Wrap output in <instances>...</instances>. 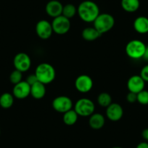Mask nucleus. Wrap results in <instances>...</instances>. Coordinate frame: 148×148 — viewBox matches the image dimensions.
I'll return each instance as SVG.
<instances>
[{"label": "nucleus", "mask_w": 148, "mask_h": 148, "mask_svg": "<svg viewBox=\"0 0 148 148\" xmlns=\"http://www.w3.org/2000/svg\"><path fill=\"white\" fill-rule=\"evenodd\" d=\"M142 58H143L145 61H147L148 62V46H146V49H145V54H144Z\"/></svg>", "instance_id": "obj_31"}, {"label": "nucleus", "mask_w": 148, "mask_h": 148, "mask_svg": "<svg viewBox=\"0 0 148 148\" xmlns=\"http://www.w3.org/2000/svg\"><path fill=\"white\" fill-rule=\"evenodd\" d=\"M75 87L81 93H87L93 87V80L86 74H82L76 78Z\"/></svg>", "instance_id": "obj_9"}, {"label": "nucleus", "mask_w": 148, "mask_h": 148, "mask_svg": "<svg viewBox=\"0 0 148 148\" xmlns=\"http://www.w3.org/2000/svg\"><path fill=\"white\" fill-rule=\"evenodd\" d=\"M126 100L129 103H134L135 102L137 101V94L129 92L126 95Z\"/></svg>", "instance_id": "obj_27"}, {"label": "nucleus", "mask_w": 148, "mask_h": 148, "mask_svg": "<svg viewBox=\"0 0 148 148\" xmlns=\"http://www.w3.org/2000/svg\"><path fill=\"white\" fill-rule=\"evenodd\" d=\"M36 33L42 39H48L53 33L52 23L46 20L39 21L36 25Z\"/></svg>", "instance_id": "obj_10"}, {"label": "nucleus", "mask_w": 148, "mask_h": 148, "mask_svg": "<svg viewBox=\"0 0 148 148\" xmlns=\"http://www.w3.org/2000/svg\"><path fill=\"white\" fill-rule=\"evenodd\" d=\"M102 34L95 28V27H88L84 28L82 31V37L84 40L87 42H93L99 39Z\"/></svg>", "instance_id": "obj_18"}, {"label": "nucleus", "mask_w": 148, "mask_h": 148, "mask_svg": "<svg viewBox=\"0 0 148 148\" xmlns=\"http://www.w3.org/2000/svg\"><path fill=\"white\" fill-rule=\"evenodd\" d=\"M76 13H77V8L72 4H67L65 6H63L62 15L65 18L71 19L73 18L76 15Z\"/></svg>", "instance_id": "obj_22"}, {"label": "nucleus", "mask_w": 148, "mask_h": 148, "mask_svg": "<svg viewBox=\"0 0 148 148\" xmlns=\"http://www.w3.org/2000/svg\"><path fill=\"white\" fill-rule=\"evenodd\" d=\"M145 82L140 76L134 75L129 78L127 82V87L129 92L138 94L145 89Z\"/></svg>", "instance_id": "obj_13"}, {"label": "nucleus", "mask_w": 148, "mask_h": 148, "mask_svg": "<svg viewBox=\"0 0 148 148\" xmlns=\"http://www.w3.org/2000/svg\"><path fill=\"white\" fill-rule=\"evenodd\" d=\"M13 65L16 70L21 72H26L30 69L31 65V58L25 52H20L15 56Z\"/></svg>", "instance_id": "obj_7"}, {"label": "nucleus", "mask_w": 148, "mask_h": 148, "mask_svg": "<svg viewBox=\"0 0 148 148\" xmlns=\"http://www.w3.org/2000/svg\"><path fill=\"white\" fill-rule=\"evenodd\" d=\"M112 148H123L121 147H112Z\"/></svg>", "instance_id": "obj_32"}, {"label": "nucleus", "mask_w": 148, "mask_h": 148, "mask_svg": "<svg viewBox=\"0 0 148 148\" xmlns=\"http://www.w3.org/2000/svg\"><path fill=\"white\" fill-rule=\"evenodd\" d=\"M46 95L45 84L38 82L31 86V95L36 99H41L45 97Z\"/></svg>", "instance_id": "obj_17"}, {"label": "nucleus", "mask_w": 148, "mask_h": 148, "mask_svg": "<svg viewBox=\"0 0 148 148\" xmlns=\"http://www.w3.org/2000/svg\"><path fill=\"white\" fill-rule=\"evenodd\" d=\"M22 79L23 73L16 69H15V71H12V72L11 73L10 76V81L11 83L13 84L14 85L17 84L22 82Z\"/></svg>", "instance_id": "obj_24"}, {"label": "nucleus", "mask_w": 148, "mask_h": 148, "mask_svg": "<svg viewBox=\"0 0 148 148\" xmlns=\"http://www.w3.org/2000/svg\"><path fill=\"white\" fill-rule=\"evenodd\" d=\"M95 103L87 98H82L79 99L74 105V110L79 116L89 117L95 112Z\"/></svg>", "instance_id": "obj_5"}, {"label": "nucleus", "mask_w": 148, "mask_h": 148, "mask_svg": "<svg viewBox=\"0 0 148 148\" xmlns=\"http://www.w3.org/2000/svg\"><path fill=\"white\" fill-rule=\"evenodd\" d=\"M142 137L146 140V142H148V128L147 129H145V130L142 132Z\"/></svg>", "instance_id": "obj_30"}, {"label": "nucleus", "mask_w": 148, "mask_h": 148, "mask_svg": "<svg viewBox=\"0 0 148 148\" xmlns=\"http://www.w3.org/2000/svg\"><path fill=\"white\" fill-rule=\"evenodd\" d=\"M146 46L142 41L133 39L126 45V53L128 57L133 60L141 59L145 54Z\"/></svg>", "instance_id": "obj_4"}, {"label": "nucleus", "mask_w": 148, "mask_h": 148, "mask_svg": "<svg viewBox=\"0 0 148 148\" xmlns=\"http://www.w3.org/2000/svg\"><path fill=\"white\" fill-rule=\"evenodd\" d=\"M137 102L143 105H148V91L143 89L137 94Z\"/></svg>", "instance_id": "obj_25"}, {"label": "nucleus", "mask_w": 148, "mask_h": 148, "mask_svg": "<svg viewBox=\"0 0 148 148\" xmlns=\"http://www.w3.org/2000/svg\"><path fill=\"white\" fill-rule=\"evenodd\" d=\"M106 116L111 121H119L123 116V109L119 103H112L106 108Z\"/></svg>", "instance_id": "obj_11"}, {"label": "nucleus", "mask_w": 148, "mask_h": 148, "mask_svg": "<svg viewBox=\"0 0 148 148\" xmlns=\"http://www.w3.org/2000/svg\"><path fill=\"white\" fill-rule=\"evenodd\" d=\"M79 119V115L77 114L75 110L71 109L63 113L62 121L67 126H73L77 122Z\"/></svg>", "instance_id": "obj_20"}, {"label": "nucleus", "mask_w": 148, "mask_h": 148, "mask_svg": "<svg viewBox=\"0 0 148 148\" xmlns=\"http://www.w3.org/2000/svg\"><path fill=\"white\" fill-rule=\"evenodd\" d=\"M79 18L86 23H93L99 15V9L95 2L86 0L82 2L77 8Z\"/></svg>", "instance_id": "obj_1"}, {"label": "nucleus", "mask_w": 148, "mask_h": 148, "mask_svg": "<svg viewBox=\"0 0 148 148\" xmlns=\"http://www.w3.org/2000/svg\"><path fill=\"white\" fill-rule=\"evenodd\" d=\"M136 148H148V142H142L139 143Z\"/></svg>", "instance_id": "obj_29"}, {"label": "nucleus", "mask_w": 148, "mask_h": 148, "mask_svg": "<svg viewBox=\"0 0 148 148\" xmlns=\"http://www.w3.org/2000/svg\"><path fill=\"white\" fill-rule=\"evenodd\" d=\"M134 28L137 33L145 34L148 33V18L145 16H139L134 21Z\"/></svg>", "instance_id": "obj_16"}, {"label": "nucleus", "mask_w": 148, "mask_h": 148, "mask_svg": "<svg viewBox=\"0 0 148 148\" xmlns=\"http://www.w3.org/2000/svg\"><path fill=\"white\" fill-rule=\"evenodd\" d=\"M63 5L58 0H51L47 4L45 10L49 16L55 18L60 16L62 13Z\"/></svg>", "instance_id": "obj_14"}, {"label": "nucleus", "mask_w": 148, "mask_h": 148, "mask_svg": "<svg viewBox=\"0 0 148 148\" xmlns=\"http://www.w3.org/2000/svg\"><path fill=\"white\" fill-rule=\"evenodd\" d=\"M121 7L127 12H134L139 8V0H121Z\"/></svg>", "instance_id": "obj_19"}, {"label": "nucleus", "mask_w": 148, "mask_h": 148, "mask_svg": "<svg viewBox=\"0 0 148 148\" xmlns=\"http://www.w3.org/2000/svg\"><path fill=\"white\" fill-rule=\"evenodd\" d=\"M51 23H52L53 32L58 35H63L67 34L71 28L70 19L65 18L62 15L54 18Z\"/></svg>", "instance_id": "obj_6"}, {"label": "nucleus", "mask_w": 148, "mask_h": 148, "mask_svg": "<svg viewBox=\"0 0 148 148\" xmlns=\"http://www.w3.org/2000/svg\"><path fill=\"white\" fill-rule=\"evenodd\" d=\"M0 135H1V129H0Z\"/></svg>", "instance_id": "obj_33"}, {"label": "nucleus", "mask_w": 148, "mask_h": 148, "mask_svg": "<svg viewBox=\"0 0 148 148\" xmlns=\"http://www.w3.org/2000/svg\"><path fill=\"white\" fill-rule=\"evenodd\" d=\"M12 95L18 99H23L31 95V86L25 81H22L14 86Z\"/></svg>", "instance_id": "obj_12"}, {"label": "nucleus", "mask_w": 148, "mask_h": 148, "mask_svg": "<svg viewBox=\"0 0 148 148\" xmlns=\"http://www.w3.org/2000/svg\"><path fill=\"white\" fill-rule=\"evenodd\" d=\"M35 74L38 81L46 85L52 83L55 80L56 71L55 68L51 64L47 62H42L36 67Z\"/></svg>", "instance_id": "obj_2"}, {"label": "nucleus", "mask_w": 148, "mask_h": 148, "mask_svg": "<svg viewBox=\"0 0 148 148\" xmlns=\"http://www.w3.org/2000/svg\"><path fill=\"white\" fill-rule=\"evenodd\" d=\"M139 76L142 78V79H143L145 82H148V64L145 65V66L142 68Z\"/></svg>", "instance_id": "obj_26"}, {"label": "nucleus", "mask_w": 148, "mask_h": 148, "mask_svg": "<svg viewBox=\"0 0 148 148\" xmlns=\"http://www.w3.org/2000/svg\"><path fill=\"white\" fill-rule=\"evenodd\" d=\"M52 108L58 113H64L73 109V102L69 97L59 96L52 101Z\"/></svg>", "instance_id": "obj_8"}, {"label": "nucleus", "mask_w": 148, "mask_h": 148, "mask_svg": "<svg viewBox=\"0 0 148 148\" xmlns=\"http://www.w3.org/2000/svg\"><path fill=\"white\" fill-rule=\"evenodd\" d=\"M14 97L13 95L8 92L2 94L0 96V106L4 109L10 108L14 103Z\"/></svg>", "instance_id": "obj_21"}, {"label": "nucleus", "mask_w": 148, "mask_h": 148, "mask_svg": "<svg viewBox=\"0 0 148 148\" xmlns=\"http://www.w3.org/2000/svg\"><path fill=\"white\" fill-rule=\"evenodd\" d=\"M105 123V119L101 113H95L89 116V125L92 129L98 130L102 129Z\"/></svg>", "instance_id": "obj_15"}, {"label": "nucleus", "mask_w": 148, "mask_h": 148, "mask_svg": "<svg viewBox=\"0 0 148 148\" xmlns=\"http://www.w3.org/2000/svg\"><path fill=\"white\" fill-rule=\"evenodd\" d=\"M25 82H26L30 86H32V85H34V84H36V82H39V81H38V79H37L36 74L33 73V74H31V75H29V76L26 78Z\"/></svg>", "instance_id": "obj_28"}, {"label": "nucleus", "mask_w": 148, "mask_h": 148, "mask_svg": "<svg viewBox=\"0 0 148 148\" xmlns=\"http://www.w3.org/2000/svg\"><path fill=\"white\" fill-rule=\"evenodd\" d=\"M97 102L100 106L107 108L112 103V97L107 92H102L98 96Z\"/></svg>", "instance_id": "obj_23"}, {"label": "nucleus", "mask_w": 148, "mask_h": 148, "mask_svg": "<svg viewBox=\"0 0 148 148\" xmlns=\"http://www.w3.org/2000/svg\"><path fill=\"white\" fill-rule=\"evenodd\" d=\"M93 23L94 27L101 34H103L110 31L113 28L115 25V19L110 14L99 13Z\"/></svg>", "instance_id": "obj_3"}]
</instances>
